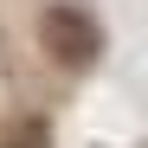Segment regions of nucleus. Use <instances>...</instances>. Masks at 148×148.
<instances>
[{
	"mask_svg": "<svg viewBox=\"0 0 148 148\" xmlns=\"http://www.w3.org/2000/svg\"><path fill=\"white\" fill-rule=\"evenodd\" d=\"M39 45H45L58 64H90L97 32H90V19H84L77 7H52V13L39 19Z\"/></svg>",
	"mask_w": 148,
	"mask_h": 148,
	"instance_id": "1",
	"label": "nucleus"
}]
</instances>
